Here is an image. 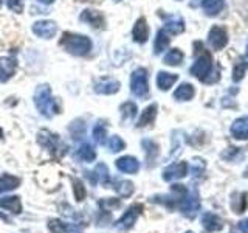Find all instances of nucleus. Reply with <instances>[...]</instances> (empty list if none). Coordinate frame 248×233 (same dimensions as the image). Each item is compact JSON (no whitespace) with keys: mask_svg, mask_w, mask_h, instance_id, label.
I'll return each instance as SVG.
<instances>
[{"mask_svg":"<svg viewBox=\"0 0 248 233\" xmlns=\"http://www.w3.org/2000/svg\"><path fill=\"white\" fill-rule=\"evenodd\" d=\"M33 33L42 39H53L58 33V25L53 20H37L33 23Z\"/></svg>","mask_w":248,"mask_h":233,"instance_id":"obj_8","label":"nucleus"},{"mask_svg":"<svg viewBox=\"0 0 248 233\" xmlns=\"http://www.w3.org/2000/svg\"><path fill=\"white\" fill-rule=\"evenodd\" d=\"M197 50H196V61L191 67V75L196 76L197 80L203 81V83H213V78L211 75L219 76L217 73H213V68H214V62L211 54H209L202 44H196Z\"/></svg>","mask_w":248,"mask_h":233,"instance_id":"obj_1","label":"nucleus"},{"mask_svg":"<svg viewBox=\"0 0 248 233\" xmlns=\"http://www.w3.org/2000/svg\"><path fill=\"white\" fill-rule=\"evenodd\" d=\"M72 182H73V194H75V199L78 202H81L85 199V186L82 183V181H79V179L76 177H72Z\"/></svg>","mask_w":248,"mask_h":233,"instance_id":"obj_34","label":"nucleus"},{"mask_svg":"<svg viewBox=\"0 0 248 233\" xmlns=\"http://www.w3.org/2000/svg\"><path fill=\"white\" fill-rule=\"evenodd\" d=\"M113 188L121 198H129L130 194L134 193V183L129 181H116Z\"/></svg>","mask_w":248,"mask_h":233,"instance_id":"obj_29","label":"nucleus"},{"mask_svg":"<svg viewBox=\"0 0 248 233\" xmlns=\"http://www.w3.org/2000/svg\"><path fill=\"white\" fill-rule=\"evenodd\" d=\"M48 229L51 233H81L78 225L70 224V222H64L61 219H50Z\"/></svg>","mask_w":248,"mask_h":233,"instance_id":"obj_17","label":"nucleus"},{"mask_svg":"<svg viewBox=\"0 0 248 233\" xmlns=\"http://www.w3.org/2000/svg\"><path fill=\"white\" fill-rule=\"evenodd\" d=\"M61 47L67 53L73 54V56H87L92 51V41L90 37L84 34L76 33H64L61 37Z\"/></svg>","mask_w":248,"mask_h":233,"instance_id":"obj_3","label":"nucleus"},{"mask_svg":"<svg viewBox=\"0 0 248 233\" xmlns=\"http://www.w3.org/2000/svg\"><path fill=\"white\" fill-rule=\"evenodd\" d=\"M121 205V202L118 199L108 198V199H101L99 200V207L103 208V212H110L113 208H118Z\"/></svg>","mask_w":248,"mask_h":233,"instance_id":"obj_36","label":"nucleus"},{"mask_svg":"<svg viewBox=\"0 0 248 233\" xmlns=\"http://www.w3.org/2000/svg\"><path fill=\"white\" fill-rule=\"evenodd\" d=\"M130 92L138 98H146L149 95V80H147V70L137 68L130 75Z\"/></svg>","mask_w":248,"mask_h":233,"instance_id":"obj_5","label":"nucleus"},{"mask_svg":"<svg viewBox=\"0 0 248 233\" xmlns=\"http://www.w3.org/2000/svg\"><path fill=\"white\" fill-rule=\"evenodd\" d=\"M177 80H178V76L175 73L158 72V75H157V85H158L160 90L166 92V90H169L177 83Z\"/></svg>","mask_w":248,"mask_h":233,"instance_id":"obj_22","label":"nucleus"},{"mask_svg":"<svg viewBox=\"0 0 248 233\" xmlns=\"http://www.w3.org/2000/svg\"><path fill=\"white\" fill-rule=\"evenodd\" d=\"M37 142L42 148H45V150L48 151L51 155H54V157H61V155L65 152V145L61 142L59 135L53 134V132H50L48 129L39 131Z\"/></svg>","mask_w":248,"mask_h":233,"instance_id":"obj_4","label":"nucleus"},{"mask_svg":"<svg viewBox=\"0 0 248 233\" xmlns=\"http://www.w3.org/2000/svg\"><path fill=\"white\" fill-rule=\"evenodd\" d=\"M92 135H93V140L98 143V145H106L107 143V129L104 124H95V128L92 131Z\"/></svg>","mask_w":248,"mask_h":233,"instance_id":"obj_30","label":"nucleus"},{"mask_svg":"<svg viewBox=\"0 0 248 233\" xmlns=\"http://www.w3.org/2000/svg\"><path fill=\"white\" fill-rule=\"evenodd\" d=\"M79 20L84 23H89L92 28L103 30L106 27V19L103 13H99L96 10H84L79 16Z\"/></svg>","mask_w":248,"mask_h":233,"instance_id":"obj_12","label":"nucleus"},{"mask_svg":"<svg viewBox=\"0 0 248 233\" xmlns=\"http://www.w3.org/2000/svg\"><path fill=\"white\" fill-rule=\"evenodd\" d=\"M183 58H185V54L180 50L172 49V50H169L166 53V56H165V59H163V62H165L166 66H180L183 62Z\"/></svg>","mask_w":248,"mask_h":233,"instance_id":"obj_28","label":"nucleus"},{"mask_svg":"<svg viewBox=\"0 0 248 233\" xmlns=\"http://www.w3.org/2000/svg\"><path fill=\"white\" fill-rule=\"evenodd\" d=\"M231 135L236 140L248 138V116H240L231 124Z\"/></svg>","mask_w":248,"mask_h":233,"instance_id":"obj_18","label":"nucleus"},{"mask_svg":"<svg viewBox=\"0 0 248 233\" xmlns=\"http://www.w3.org/2000/svg\"><path fill=\"white\" fill-rule=\"evenodd\" d=\"M70 131H73L72 134H73L75 138H81V137L85 134V124H84V121L76 120V121L72 124V126H70Z\"/></svg>","mask_w":248,"mask_h":233,"instance_id":"obj_37","label":"nucleus"},{"mask_svg":"<svg viewBox=\"0 0 248 233\" xmlns=\"http://www.w3.org/2000/svg\"><path fill=\"white\" fill-rule=\"evenodd\" d=\"M120 81L113 80V78H99L93 84V90L99 93V95H113V93L120 90Z\"/></svg>","mask_w":248,"mask_h":233,"instance_id":"obj_10","label":"nucleus"},{"mask_svg":"<svg viewBox=\"0 0 248 233\" xmlns=\"http://www.w3.org/2000/svg\"><path fill=\"white\" fill-rule=\"evenodd\" d=\"M177 207L182 210V213L188 215V216H192L196 215V212L200 208V199H199V193L196 190L192 191H188L185 194V196L178 200Z\"/></svg>","mask_w":248,"mask_h":233,"instance_id":"obj_7","label":"nucleus"},{"mask_svg":"<svg viewBox=\"0 0 248 233\" xmlns=\"http://www.w3.org/2000/svg\"><path fill=\"white\" fill-rule=\"evenodd\" d=\"M76 157L82 162H93L96 159V151L90 143H82L76 151Z\"/></svg>","mask_w":248,"mask_h":233,"instance_id":"obj_24","label":"nucleus"},{"mask_svg":"<svg viewBox=\"0 0 248 233\" xmlns=\"http://www.w3.org/2000/svg\"><path fill=\"white\" fill-rule=\"evenodd\" d=\"M116 168H118L121 173H127V174H135L140 169V162L132 157V155H124V157H120L115 162Z\"/></svg>","mask_w":248,"mask_h":233,"instance_id":"obj_16","label":"nucleus"},{"mask_svg":"<svg viewBox=\"0 0 248 233\" xmlns=\"http://www.w3.org/2000/svg\"><path fill=\"white\" fill-rule=\"evenodd\" d=\"M245 176L248 177V168H247V171H245Z\"/></svg>","mask_w":248,"mask_h":233,"instance_id":"obj_44","label":"nucleus"},{"mask_svg":"<svg viewBox=\"0 0 248 233\" xmlns=\"http://www.w3.org/2000/svg\"><path fill=\"white\" fill-rule=\"evenodd\" d=\"M6 5L14 13H22L23 11V2H22V0H6Z\"/></svg>","mask_w":248,"mask_h":233,"instance_id":"obj_38","label":"nucleus"},{"mask_svg":"<svg viewBox=\"0 0 248 233\" xmlns=\"http://www.w3.org/2000/svg\"><path fill=\"white\" fill-rule=\"evenodd\" d=\"M132 37H134V41L138 44L147 42V39H149V27H147V22L144 17H140L135 22L134 28H132Z\"/></svg>","mask_w":248,"mask_h":233,"instance_id":"obj_15","label":"nucleus"},{"mask_svg":"<svg viewBox=\"0 0 248 233\" xmlns=\"http://www.w3.org/2000/svg\"><path fill=\"white\" fill-rule=\"evenodd\" d=\"M0 6H2V0H0Z\"/></svg>","mask_w":248,"mask_h":233,"instance_id":"obj_46","label":"nucleus"},{"mask_svg":"<svg viewBox=\"0 0 248 233\" xmlns=\"http://www.w3.org/2000/svg\"><path fill=\"white\" fill-rule=\"evenodd\" d=\"M239 62H240V64H242L244 67H248V44H247V53H245V56H244L242 59H240Z\"/></svg>","mask_w":248,"mask_h":233,"instance_id":"obj_41","label":"nucleus"},{"mask_svg":"<svg viewBox=\"0 0 248 233\" xmlns=\"http://www.w3.org/2000/svg\"><path fill=\"white\" fill-rule=\"evenodd\" d=\"M0 138H3V131L0 129Z\"/></svg>","mask_w":248,"mask_h":233,"instance_id":"obj_43","label":"nucleus"},{"mask_svg":"<svg viewBox=\"0 0 248 233\" xmlns=\"http://www.w3.org/2000/svg\"><path fill=\"white\" fill-rule=\"evenodd\" d=\"M141 212H143V205L141 204H134L132 207H129L127 212L124 213L118 221H116L115 229L121 230V232L132 229V227H134V224L137 222L138 216L141 215Z\"/></svg>","mask_w":248,"mask_h":233,"instance_id":"obj_6","label":"nucleus"},{"mask_svg":"<svg viewBox=\"0 0 248 233\" xmlns=\"http://www.w3.org/2000/svg\"><path fill=\"white\" fill-rule=\"evenodd\" d=\"M208 42L213 50H222L228 44V34L223 27H213L208 33Z\"/></svg>","mask_w":248,"mask_h":233,"instance_id":"obj_9","label":"nucleus"},{"mask_svg":"<svg viewBox=\"0 0 248 233\" xmlns=\"http://www.w3.org/2000/svg\"><path fill=\"white\" fill-rule=\"evenodd\" d=\"M157 111H158V106L157 104H151L147 106L141 116H140V120L137 123L138 128H144V126H149V124H152L155 121V116H157Z\"/></svg>","mask_w":248,"mask_h":233,"instance_id":"obj_21","label":"nucleus"},{"mask_svg":"<svg viewBox=\"0 0 248 233\" xmlns=\"http://www.w3.org/2000/svg\"><path fill=\"white\" fill-rule=\"evenodd\" d=\"M202 225L208 232H220L223 229V221L216 213H205L202 216Z\"/></svg>","mask_w":248,"mask_h":233,"instance_id":"obj_19","label":"nucleus"},{"mask_svg":"<svg viewBox=\"0 0 248 233\" xmlns=\"http://www.w3.org/2000/svg\"><path fill=\"white\" fill-rule=\"evenodd\" d=\"M39 2L44 3V5H51V3L54 2V0H39Z\"/></svg>","mask_w":248,"mask_h":233,"instance_id":"obj_42","label":"nucleus"},{"mask_svg":"<svg viewBox=\"0 0 248 233\" xmlns=\"http://www.w3.org/2000/svg\"><path fill=\"white\" fill-rule=\"evenodd\" d=\"M34 104L37 107V111L41 112V115L46 116V118H51L53 115L59 114V106L58 101L53 98L51 95V89L48 84H41L37 85L34 90Z\"/></svg>","mask_w":248,"mask_h":233,"instance_id":"obj_2","label":"nucleus"},{"mask_svg":"<svg viewBox=\"0 0 248 233\" xmlns=\"http://www.w3.org/2000/svg\"><path fill=\"white\" fill-rule=\"evenodd\" d=\"M169 36H168V31L165 30H160L157 33V37H155V42H154V53L155 54H160L165 51L168 47H169Z\"/></svg>","mask_w":248,"mask_h":233,"instance_id":"obj_27","label":"nucleus"},{"mask_svg":"<svg viewBox=\"0 0 248 233\" xmlns=\"http://www.w3.org/2000/svg\"><path fill=\"white\" fill-rule=\"evenodd\" d=\"M0 207L3 210H8L14 215H19L22 212V202L19 196H6L0 198Z\"/></svg>","mask_w":248,"mask_h":233,"instance_id":"obj_20","label":"nucleus"},{"mask_svg":"<svg viewBox=\"0 0 248 233\" xmlns=\"http://www.w3.org/2000/svg\"><path fill=\"white\" fill-rule=\"evenodd\" d=\"M163 20H165V31H169L170 34H180L185 31V20L177 14H170V16H163Z\"/></svg>","mask_w":248,"mask_h":233,"instance_id":"obj_14","label":"nucleus"},{"mask_svg":"<svg viewBox=\"0 0 248 233\" xmlns=\"http://www.w3.org/2000/svg\"><path fill=\"white\" fill-rule=\"evenodd\" d=\"M120 112H121L124 120H132V118H135L138 109H137V104L135 103H132V101H127V103L121 104Z\"/></svg>","mask_w":248,"mask_h":233,"instance_id":"obj_32","label":"nucleus"},{"mask_svg":"<svg viewBox=\"0 0 248 233\" xmlns=\"http://www.w3.org/2000/svg\"><path fill=\"white\" fill-rule=\"evenodd\" d=\"M203 169H205V163L202 162V160H197V162L192 165V174L197 177V176H200L202 173H203Z\"/></svg>","mask_w":248,"mask_h":233,"instance_id":"obj_39","label":"nucleus"},{"mask_svg":"<svg viewBox=\"0 0 248 233\" xmlns=\"http://www.w3.org/2000/svg\"><path fill=\"white\" fill-rule=\"evenodd\" d=\"M225 6V0H202V8L208 16H217Z\"/></svg>","mask_w":248,"mask_h":233,"instance_id":"obj_25","label":"nucleus"},{"mask_svg":"<svg viewBox=\"0 0 248 233\" xmlns=\"http://www.w3.org/2000/svg\"><path fill=\"white\" fill-rule=\"evenodd\" d=\"M144 151H146V157H147V162H154V159L158 155V145L152 142V140H143L141 142Z\"/></svg>","mask_w":248,"mask_h":233,"instance_id":"obj_31","label":"nucleus"},{"mask_svg":"<svg viewBox=\"0 0 248 233\" xmlns=\"http://www.w3.org/2000/svg\"><path fill=\"white\" fill-rule=\"evenodd\" d=\"M185 233H194V232H191V230H189V232H185Z\"/></svg>","mask_w":248,"mask_h":233,"instance_id":"obj_45","label":"nucleus"},{"mask_svg":"<svg viewBox=\"0 0 248 233\" xmlns=\"http://www.w3.org/2000/svg\"><path fill=\"white\" fill-rule=\"evenodd\" d=\"M194 93H196V90H194L192 84L183 83L182 85H178L177 90L174 92V98L177 101H189L194 97Z\"/></svg>","mask_w":248,"mask_h":233,"instance_id":"obj_26","label":"nucleus"},{"mask_svg":"<svg viewBox=\"0 0 248 233\" xmlns=\"http://www.w3.org/2000/svg\"><path fill=\"white\" fill-rule=\"evenodd\" d=\"M95 173H96V177H98V183L107 185L108 182H110V176H108V168L104 165V163H98Z\"/></svg>","mask_w":248,"mask_h":233,"instance_id":"obj_33","label":"nucleus"},{"mask_svg":"<svg viewBox=\"0 0 248 233\" xmlns=\"http://www.w3.org/2000/svg\"><path fill=\"white\" fill-rule=\"evenodd\" d=\"M107 146H108V150H110V152H120L126 148V143H124V140L121 137L112 135L107 140Z\"/></svg>","mask_w":248,"mask_h":233,"instance_id":"obj_35","label":"nucleus"},{"mask_svg":"<svg viewBox=\"0 0 248 233\" xmlns=\"http://www.w3.org/2000/svg\"><path fill=\"white\" fill-rule=\"evenodd\" d=\"M239 229L242 233H248V219H242L239 222Z\"/></svg>","mask_w":248,"mask_h":233,"instance_id":"obj_40","label":"nucleus"},{"mask_svg":"<svg viewBox=\"0 0 248 233\" xmlns=\"http://www.w3.org/2000/svg\"><path fill=\"white\" fill-rule=\"evenodd\" d=\"M186 174H188V163L186 162H177L163 169V179L166 182L178 181V179L185 177Z\"/></svg>","mask_w":248,"mask_h":233,"instance_id":"obj_11","label":"nucleus"},{"mask_svg":"<svg viewBox=\"0 0 248 233\" xmlns=\"http://www.w3.org/2000/svg\"><path fill=\"white\" fill-rule=\"evenodd\" d=\"M17 70V61L14 56H2L0 58V83H6L11 80Z\"/></svg>","mask_w":248,"mask_h":233,"instance_id":"obj_13","label":"nucleus"},{"mask_svg":"<svg viewBox=\"0 0 248 233\" xmlns=\"http://www.w3.org/2000/svg\"><path fill=\"white\" fill-rule=\"evenodd\" d=\"M20 185V179L13 174H3L0 177V193H8L16 190Z\"/></svg>","mask_w":248,"mask_h":233,"instance_id":"obj_23","label":"nucleus"}]
</instances>
